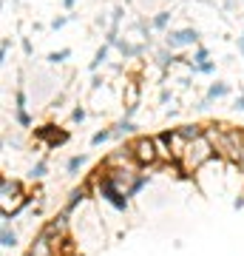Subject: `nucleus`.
<instances>
[{"label":"nucleus","mask_w":244,"mask_h":256,"mask_svg":"<svg viewBox=\"0 0 244 256\" xmlns=\"http://www.w3.org/2000/svg\"><path fill=\"white\" fill-rule=\"evenodd\" d=\"M227 128H230V126H225V122H213V126L205 128V137L213 142L216 156L222 160V162L239 165V146L233 142V137H230V131H227Z\"/></svg>","instance_id":"obj_1"},{"label":"nucleus","mask_w":244,"mask_h":256,"mask_svg":"<svg viewBox=\"0 0 244 256\" xmlns=\"http://www.w3.org/2000/svg\"><path fill=\"white\" fill-rule=\"evenodd\" d=\"M213 160H219L213 142H210L208 137H199V140H193V142H188V151L182 156V168H185L188 174H193V171H202V168L208 162H213Z\"/></svg>","instance_id":"obj_2"},{"label":"nucleus","mask_w":244,"mask_h":256,"mask_svg":"<svg viewBox=\"0 0 244 256\" xmlns=\"http://www.w3.org/2000/svg\"><path fill=\"white\" fill-rule=\"evenodd\" d=\"M94 194H97L102 202H108L111 208H117L119 214H125L128 205H131V200L125 196V191L117 188L114 180H111L108 174H100V171H94Z\"/></svg>","instance_id":"obj_3"},{"label":"nucleus","mask_w":244,"mask_h":256,"mask_svg":"<svg viewBox=\"0 0 244 256\" xmlns=\"http://www.w3.org/2000/svg\"><path fill=\"white\" fill-rule=\"evenodd\" d=\"M131 151H134V160L139 168H159L162 160H159V151H156V137H148V134H136L131 142Z\"/></svg>","instance_id":"obj_4"},{"label":"nucleus","mask_w":244,"mask_h":256,"mask_svg":"<svg viewBox=\"0 0 244 256\" xmlns=\"http://www.w3.org/2000/svg\"><path fill=\"white\" fill-rule=\"evenodd\" d=\"M199 28H193V26H185V28H171V32H165L162 37V43L171 52H176L179 54L182 48H190V46H199Z\"/></svg>","instance_id":"obj_5"},{"label":"nucleus","mask_w":244,"mask_h":256,"mask_svg":"<svg viewBox=\"0 0 244 256\" xmlns=\"http://www.w3.org/2000/svg\"><path fill=\"white\" fill-rule=\"evenodd\" d=\"M122 102H125L122 117L134 120V114L139 111V106H142V86H139V80H136V77L125 80V88H122Z\"/></svg>","instance_id":"obj_6"},{"label":"nucleus","mask_w":244,"mask_h":256,"mask_svg":"<svg viewBox=\"0 0 244 256\" xmlns=\"http://www.w3.org/2000/svg\"><path fill=\"white\" fill-rule=\"evenodd\" d=\"M68 220H71V214L63 208V210L54 216V220H48L40 230H43L45 236H51L54 242H57V239H65V236H68Z\"/></svg>","instance_id":"obj_7"},{"label":"nucleus","mask_w":244,"mask_h":256,"mask_svg":"<svg viewBox=\"0 0 244 256\" xmlns=\"http://www.w3.org/2000/svg\"><path fill=\"white\" fill-rule=\"evenodd\" d=\"M159 134L168 140V146H171V151H173V160L182 162V156H185V151H188V140L182 137V131L179 128H165V131H159Z\"/></svg>","instance_id":"obj_8"},{"label":"nucleus","mask_w":244,"mask_h":256,"mask_svg":"<svg viewBox=\"0 0 244 256\" xmlns=\"http://www.w3.org/2000/svg\"><path fill=\"white\" fill-rule=\"evenodd\" d=\"M28 254L31 256H57V242L51 236H45L43 230L31 239V245H28Z\"/></svg>","instance_id":"obj_9"},{"label":"nucleus","mask_w":244,"mask_h":256,"mask_svg":"<svg viewBox=\"0 0 244 256\" xmlns=\"http://www.w3.org/2000/svg\"><path fill=\"white\" fill-rule=\"evenodd\" d=\"M91 185H94V176H91L88 182H82V185H77L71 194H68V200H65V210L68 214H74V210L80 208L82 202L88 200V194H91Z\"/></svg>","instance_id":"obj_10"},{"label":"nucleus","mask_w":244,"mask_h":256,"mask_svg":"<svg viewBox=\"0 0 244 256\" xmlns=\"http://www.w3.org/2000/svg\"><path fill=\"white\" fill-rule=\"evenodd\" d=\"M111 131H114V140H117V142H122L125 137H136V134H139V126H136L134 120L119 117L117 122L111 126Z\"/></svg>","instance_id":"obj_11"},{"label":"nucleus","mask_w":244,"mask_h":256,"mask_svg":"<svg viewBox=\"0 0 244 256\" xmlns=\"http://www.w3.org/2000/svg\"><path fill=\"white\" fill-rule=\"evenodd\" d=\"M102 174V171H100ZM105 174L114 180V185L117 188H122V191H128L131 188V182L136 180V174H134V168H114V171H105Z\"/></svg>","instance_id":"obj_12"},{"label":"nucleus","mask_w":244,"mask_h":256,"mask_svg":"<svg viewBox=\"0 0 244 256\" xmlns=\"http://www.w3.org/2000/svg\"><path fill=\"white\" fill-rule=\"evenodd\" d=\"M111 48L114 46H108V43H102L97 52H94V57H91V63H88V72L91 74H97L102 68V66H108V54H111Z\"/></svg>","instance_id":"obj_13"},{"label":"nucleus","mask_w":244,"mask_h":256,"mask_svg":"<svg viewBox=\"0 0 244 256\" xmlns=\"http://www.w3.org/2000/svg\"><path fill=\"white\" fill-rule=\"evenodd\" d=\"M171 20H173L171 9H162V12H156L154 18H151V26H154L156 34H165V32H171Z\"/></svg>","instance_id":"obj_14"},{"label":"nucleus","mask_w":244,"mask_h":256,"mask_svg":"<svg viewBox=\"0 0 244 256\" xmlns=\"http://www.w3.org/2000/svg\"><path fill=\"white\" fill-rule=\"evenodd\" d=\"M227 94H230V82L213 80V82L208 86V94H205V97H208L210 102H216V100H222V97H227Z\"/></svg>","instance_id":"obj_15"},{"label":"nucleus","mask_w":244,"mask_h":256,"mask_svg":"<svg viewBox=\"0 0 244 256\" xmlns=\"http://www.w3.org/2000/svg\"><path fill=\"white\" fill-rule=\"evenodd\" d=\"M60 131H63V128H57L54 122H45V126L34 128V140H40V142H45V146H48V142H51Z\"/></svg>","instance_id":"obj_16"},{"label":"nucleus","mask_w":244,"mask_h":256,"mask_svg":"<svg viewBox=\"0 0 244 256\" xmlns=\"http://www.w3.org/2000/svg\"><path fill=\"white\" fill-rule=\"evenodd\" d=\"M205 128L208 126H202V122H185V126H179V131H182V137L188 140V142H193V140L205 137Z\"/></svg>","instance_id":"obj_17"},{"label":"nucleus","mask_w":244,"mask_h":256,"mask_svg":"<svg viewBox=\"0 0 244 256\" xmlns=\"http://www.w3.org/2000/svg\"><path fill=\"white\" fill-rule=\"evenodd\" d=\"M17 194H26L23 191V182H20V180L3 176V182H0V196H17Z\"/></svg>","instance_id":"obj_18"},{"label":"nucleus","mask_w":244,"mask_h":256,"mask_svg":"<svg viewBox=\"0 0 244 256\" xmlns=\"http://www.w3.org/2000/svg\"><path fill=\"white\" fill-rule=\"evenodd\" d=\"M0 248L9 250V248H17V230H11L9 225L0 228Z\"/></svg>","instance_id":"obj_19"},{"label":"nucleus","mask_w":244,"mask_h":256,"mask_svg":"<svg viewBox=\"0 0 244 256\" xmlns=\"http://www.w3.org/2000/svg\"><path fill=\"white\" fill-rule=\"evenodd\" d=\"M190 63L193 66H205V63H210V48L208 46H193V54H190Z\"/></svg>","instance_id":"obj_20"},{"label":"nucleus","mask_w":244,"mask_h":256,"mask_svg":"<svg viewBox=\"0 0 244 256\" xmlns=\"http://www.w3.org/2000/svg\"><path fill=\"white\" fill-rule=\"evenodd\" d=\"M88 162V154H74L68 162H65V174H71V176H77V171H80L82 165Z\"/></svg>","instance_id":"obj_21"},{"label":"nucleus","mask_w":244,"mask_h":256,"mask_svg":"<svg viewBox=\"0 0 244 256\" xmlns=\"http://www.w3.org/2000/svg\"><path fill=\"white\" fill-rule=\"evenodd\" d=\"M148 182H151V176H148V174H136V180L131 182V188L125 191V196H128V200H131V196H136L142 188H148Z\"/></svg>","instance_id":"obj_22"},{"label":"nucleus","mask_w":244,"mask_h":256,"mask_svg":"<svg viewBox=\"0 0 244 256\" xmlns=\"http://www.w3.org/2000/svg\"><path fill=\"white\" fill-rule=\"evenodd\" d=\"M68 57H71V48H57V52H48L45 63H48V66H63Z\"/></svg>","instance_id":"obj_23"},{"label":"nucleus","mask_w":244,"mask_h":256,"mask_svg":"<svg viewBox=\"0 0 244 256\" xmlns=\"http://www.w3.org/2000/svg\"><path fill=\"white\" fill-rule=\"evenodd\" d=\"M108 140H114V131H111V126H108V128H100V131H94V137H91V148L105 146Z\"/></svg>","instance_id":"obj_24"},{"label":"nucleus","mask_w":244,"mask_h":256,"mask_svg":"<svg viewBox=\"0 0 244 256\" xmlns=\"http://www.w3.org/2000/svg\"><path fill=\"white\" fill-rule=\"evenodd\" d=\"M45 174H48V160H37V162L31 165V171H28V180L34 182V180H43Z\"/></svg>","instance_id":"obj_25"},{"label":"nucleus","mask_w":244,"mask_h":256,"mask_svg":"<svg viewBox=\"0 0 244 256\" xmlns=\"http://www.w3.org/2000/svg\"><path fill=\"white\" fill-rule=\"evenodd\" d=\"M71 20H77V14H74V12H68V14H57V18L48 23V28H51V32H60V28H65Z\"/></svg>","instance_id":"obj_26"},{"label":"nucleus","mask_w":244,"mask_h":256,"mask_svg":"<svg viewBox=\"0 0 244 256\" xmlns=\"http://www.w3.org/2000/svg\"><path fill=\"white\" fill-rule=\"evenodd\" d=\"M9 54H11V37L0 40V66H9Z\"/></svg>","instance_id":"obj_27"},{"label":"nucleus","mask_w":244,"mask_h":256,"mask_svg":"<svg viewBox=\"0 0 244 256\" xmlns=\"http://www.w3.org/2000/svg\"><path fill=\"white\" fill-rule=\"evenodd\" d=\"M122 20H125V6H122V3H117V6L111 9V26L122 28Z\"/></svg>","instance_id":"obj_28"},{"label":"nucleus","mask_w":244,"mask_h":256,"mask_svg":"<svg viewBox=\"0 0 244 256\" xmlns=\"http://www.w3.org/2000/svg\"><path fill=\"white\" fill-rule=\"evenodd\" d=\"M68 140H71V131H65V128H63V131H60V134H57V137L51 140V142H48V146H45V148H48V151H54V148L65 146V142H68Z\"/></svg>","instance_id":"obj_29"},{"label":"nucleus","mask_w":244,"mask_h":256,"mask_svg":"<svg viewBox=\"0 0 244 256\" xmlns=\"http://www.w3.org/2000/svg\"><path fill=\"white\" fill-rule=\"evenodd\" d=\"M14 122H17L20 128H31V126H34V120H31L28 111H14Z\"/></svg>","instance_id":"obj_30"},{"label":"nucleus","mask_w":244,"mask_h":256,"mask_svg":"<svg viewBox=\"0 0 244 256\" xmlns=\"http://www.w3.org/2000/svg\"><path fill=\"white\" fill-rule=\"evenodd\" d=\"M85 117H88L85 106H74V108H71V122H74V126H82V122H85Z\"/></svg>","instance_id":"obj_31"},{"label":"nucleus","mask_w":244,"mask_h":256,"mask_svg":"<svg viewBox=\"0 0 244 256\" xmlns=\"http://www.w3.org/2000/svg\"><path fill=\"white\" fill-rule=\"evenodd\" d=\"M20 48H23V54L26 57H34V43H31L28 37H20Z\"/></svg>","instance_id":"obj_32"},{"label":"nucleus","mask_w":244,"mask_h":256,"mask_svg":"<svg viewBox=\"0 0 244 256\" xmlns=\"http://www.w3.org/2000/svg\"><path fill=\"white\" fill-rule=\"evenodd\" d=\"M102 86H105V77H102L100 72H97V74H91V92H100Z\"/></svg>","instance_id":"obj_33"},{"label":"nucleus","mask_w":244,"mask_h":256,"mask_svg":"<svg viewBox=\"0 0 244 256\" xmlns=\"http://www.w3.org/2000/svg\"><path fill=\"white\" fill-rule=\"evenodd\" d=\"M159 102H162V106H168V102H173V92L168 88V86H165L162 92H159Z\"/></svg>","instance_id":"obj_34"},{"label":"nucleus","mask_w":244,"mask_h":256,"mask_svg":"<svg viewBox=\"0 0 244 256\" xmlns=\"http://www.w3.org/2000/svg\"><path fill=\"white\" fill-rule=\"evenodd\" d=\"M233 108H236V111H242V114H244V94H236V100H233Z\"/></svg>","instance_id":"obj_35"},{"label":"nucleus","mask_w":244,"mask_h":256,"mask_svg":"<svg viewBox=\"0 0 244 256\" xmlns=\"http://www.w3.org/2000/svg\"><path fill=\"white\" fill-rule=\"evenodd\" d=\"M77 3H80V0H63V9L65 12H74V9H77Z\"/></svg>","instance_id":"obj_36"},{"label":"nucleus","mask_w":244,"mask_h":256,"mask_svg":"<svg viewBox=\"0 0 244 256\" xmlns=\"http://www.w3.org/2000/svg\"><path fill=\"white\" fill-rule=\"evenodd\" d=\"M233 208H236V210H242V208H244V194L239 196V200H233Z\"/></svg>","instance_id":"obj_37"},{"label":"nucleus","mask_w":244,"mask_h":256,"mask_svg":"<svg viewBox=\"0 0 244 256\" xmlns=\"http://www.w3.org/2000/svg\"><path fill=\"white\" fill-rule=\"evenodd\" d=\"M239 54L244 57V32H242V34H239Z\"/></svg>","instance_id":"obj_38"},{"label":"nucleus","mask_w":244,"mask_h":256,"mask_svg":"<svg viewBox=\"0 0 244 256\" xmlns=\"http://www.w3.org/2000/svg\"><path fill=\"white\" fill-rule=\"evenodd\" d=\"M131 3H134V0H125V6H131Z\"/></svg>","instance_id":"obj_39"},{"label":"nucleus","mask_w":244,"mask_h":256,"mask_svg":"<svg viewBox=\"0 0 244 256\" xmlns=\"http://www.w3.org/2000/svg\"><path fill=\"white\" fill-rule=\"evenodd\" d=\"M168 3H173V0H168Z\"/></svg>","instance_id":"obj_40"},{"label":"nucleus","mask_w":244,"mask_h":256,"mask_svg":"<svg viewBox=\"0 0 244 256\" xmlns=\"http://www.w3.org/2000/svg\"><path fill=\"white\" fill-rule=\"evenodd\" d=\"M26 256H31V254H26Z\"/></svg>","instance_id":"obj_41"}]
</instances>
